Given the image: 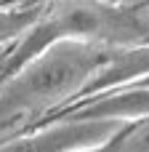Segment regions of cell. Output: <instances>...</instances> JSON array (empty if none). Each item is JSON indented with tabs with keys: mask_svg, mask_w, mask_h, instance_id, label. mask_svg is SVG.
Returning a JSON list of instances; mask_svg holds the SVG:
<instances>
[{
	"mask_svg": "<svg viewBox=\"0 0 149 152\" xmlns=\"http://www.w3.org/2000/svg\"><path fill=\"white\" fill-rule=\"evenodd\" d=\"M109 59H101L91 48H77L75 43L53 45L48 53L35 59L27 72L19 77L16 91L27 99H53L61 94H69L77 88L99 64Z\"/></svg>",
	"mask_w": 149,
	"mask_h": 152,
	"instance_id": "cell-1",
	"label": "cell"
},
{
	"mask_svg": "<svg viewBox=\"0 0 149 152\" xmlns=\"http://www.w3.org/2000/svg\"><path fill=\"white\" fill-rule=\"evenodd\" d=\"M75 152H99V147H91V150H75Z\"/></svg>",
	"mask_w": 149,
	"mask_h": 152,
	"instance_id": "cell-4",
	"label": "cell"
},
{
	"mask_svg": "<svg viewBox=\"0 0 149 152\" xmlns=\"http://www.w3.org/2000/svg\"><path fill=\"white\" fill-rule=\"evenodd\" d=\"M19 27V19H13L11 13H0V35H8Z\"/></svg>",
	"mask_w": 149,
	"mask_h": 152,
	"instance_id": "cell-3",
	"label": "cell"
},
{
	"mask_svg": "<svg viewBox=\"0 0 149 152\" xmlns=\"http://www.w3.org/2000/svg\"><path fill=\"white\" fill-rule=\"evenodd\" d=\"M115 131V123L96 120V123H72L64 128H51L40 136L16 142L3 152H75V150H91L99 147L101 139H107Z\"/></svg>",
	"mask_w": 149,
	"mask_h": 152,
	"instance_id": "cell-2",
	"label": "cell"
}]
</instances>
